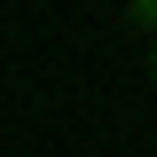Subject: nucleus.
Wrapping results in <instances>:
<instances>
[{
	"label": "nucleus",
	"mask_w": 157,
	"mask_h": 157,
	"mask_svg": "<svg viewBox=\"0 0 157 157\" xmlns=\"http://www.w3.org/2000/svg\"><path fill=\"white\" fill-rule=\"evenodd\" d=\"M126 24H134V32L149 39V32H157V0H126Z\"/></svg>",
	"instance_id": "f257e3e1"
},
{
	"label": "nucleus",
	"mask_w": 157,
	"mask_h": 157,
	"mask_svg": "<svg viewBox=\"0 0 157 157\" xmlns=\"http://www.w3.org/2000/svg\"><path fill=\"white\" fill-rule=\"evenodd\" d=\"M141 63H149V78H157V32H149V39H141Z\"/></svg>",
	"instance_id": "f03ea898"
}]
</instances>
